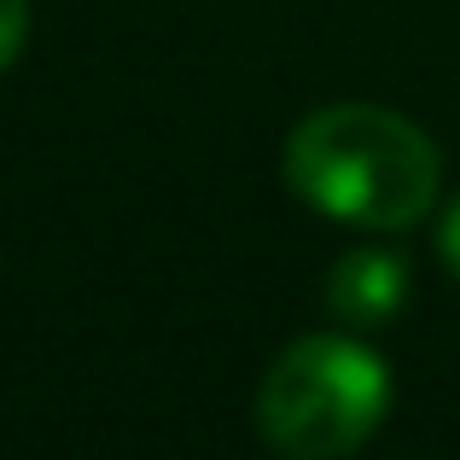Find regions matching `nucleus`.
<instances>
[{"instance_id":"f257e3e1","label":"nucleus","mask_w":460,"mask_h":460,"mask_svg":"<svg viewBox=\"0 0 460 460\" xmlns=\"http://www.w3.org/2000/svg\"><path fill=\"white\" fill-rule=\"evenodd\" d=\"M280 169L309 210L373 234H402L438 199L443 157L426 128L385 105H326L292 128Z\"/></svg>"},{"instance_id":"f03ea898","label":"nucleus","mask_w":460,"mask_h":460,"mask_svg":"<svg viewBox=\"0 0 460 460\" xmlns=\"http://www.w3.org/2000/svg\"><path fill=\"white\" fill-rule=\"evenodd\" d=\"M385 361L344 332H309L274 356L257 396V426L286 460H344L385 426Z\"/></svg>"},{"instance_id":"7ed1b4c3","label":"nucleus","mask_w":460,"mask_h":460,"mask_svg":"<svg viewBox=\"0 0 460 460\" xmlns=\"http://www.w3.org/2000/svg\"><path fill=\"white\" fill-rule=\"evenodd\" d=\"M326 304H332L338 321L349 326H385L396 321L408 304V262L396 257V251H349L344 262L332 269V280H326Z\"/></svg>"},{"instance_id":"20e7f679","label":"nucleus","mask_w":460,"mask_h":460,"mask_svg":"<svg viewBox=\"0 0 460 460\" xmlns=\"http://www.w3.org/2000/svg\"><path fill=\"white\" fill-rule=\"evenodd\" d=\"M23 35H30V0H0V70L18 58Z\"/></svg>"},{"instance_id":"39448f33","label":"nucleus","mask_w":460,"mask_h":460,"mask_svg":"<svg viewBox=\"0 0 460 460\" xmlns=\"http://www.w3.org/2000/svg\"><path fill=\"white\" fill-rule=\"evenodd\" d=\"M438 251H443V262L455 269V280H460V199L449 204V216H443V227H438Z\"/></svg>"}]
</instances>
